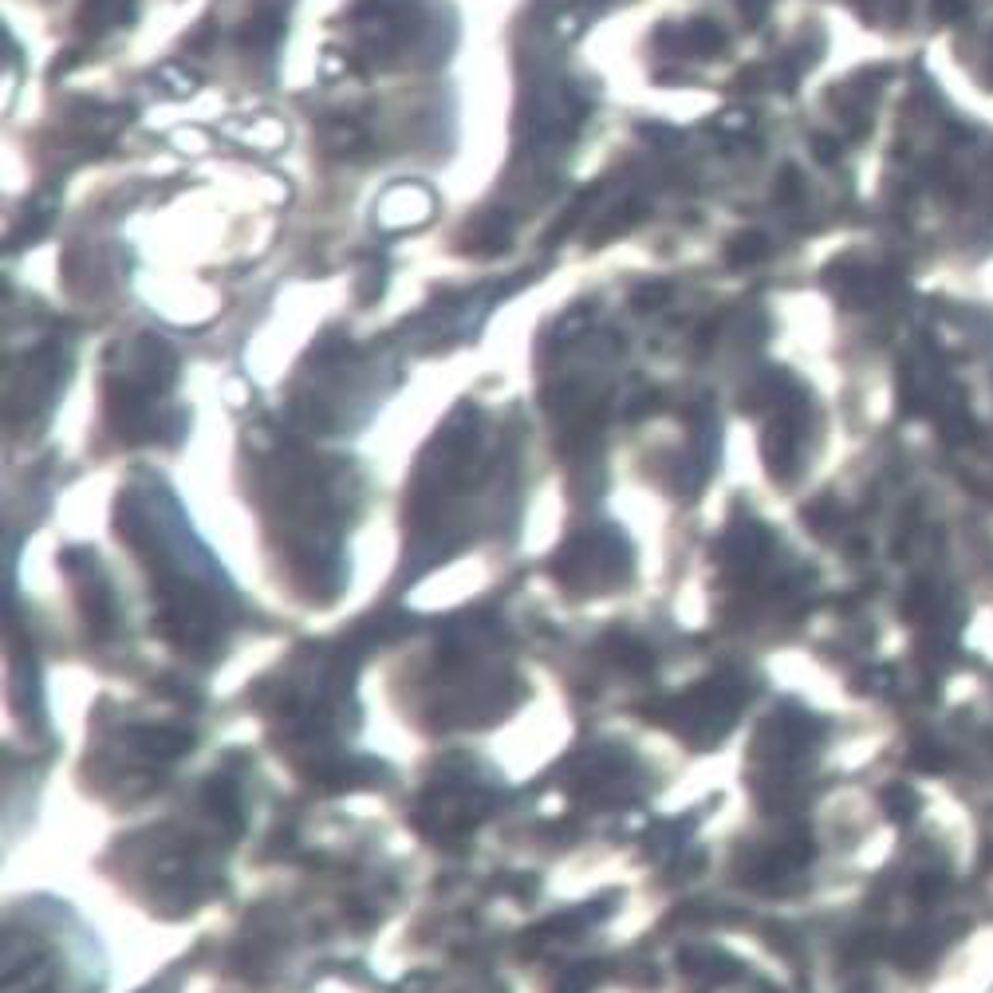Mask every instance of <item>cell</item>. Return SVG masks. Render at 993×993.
<instances>
[{
    "label": "cell",
    "instance_id": "obj_20",
    "mask_svg": "<svg viewBox=\"0 0 993 993\" xmlns=\"http://www.w3.org/2000/svg\"><path fill=\"white\" fill-rule=\"evenodd\" d=\"M209 40H213V20H201L198 28H194V36H190L186 44H190L194 52H205V48H209Z\"/></svg>",
    "mask_w": 993,
    "mask_h": 993
},
{
    "label": "cell",
    "instance_id": "obj_4",
    "mask_svg": "<svg viewBox=\"0 0 993 993\" xmlns=\"http://www.w3.org/2000/svg\"><path fill=\"white\" fill-rule=\"evenodd\" d=\"M56 190H44V194H36V198L24 205V213H20V229L12 233V249H20V245H32V241H40L44 233H48V225H52V213H56Z\"/></svg>",
    "mask_w": 993,
    "mask_h": 993
},
{
    "label": "cell",
    "instance_id": "obj_6",
    "mask_svg": "<svg viewBox=\"0 0 993 993\" xmlns=\"http://www.w3.org/2000/svg\"><path fill=\"white\" fill-rule=\"evenodd\" d=\"M647 213V201L643 198H627L623 205H615L607 217H599L596 233L588 237V245L599 249V245H607V241H615V237H623L631 225H639V217Z\"/></svg>",
    "mask_w": 993,
    "mask_h": 993
},
{
    "label": "cell",
    "instance_id": "obj_13",
    "mask_svg": "<svg viewBox=\"0 0 993 993\" xmlns=\"http://www.w3.org/2000/svg\"><path fill=\"white\" fill-rule=\"evenodd\" d=\"M87 16L107 28V24H127L134 16V0H87Z\"/></svg>",
    "mask_w": 993,
    "mask_h": 993
},
{
    "label": "cell",
    "instance_id": "obj_11",
    "mask_svg": "<svg viewBox=\"0 0 993 993\" xmlns=\"http://www.w3.org/2000/svg\"><path fill=\"white\" fill-rule=\"evenodd\" d=\"M592 194H596V186H588V190H580V198L572 201V205H568V209H564V213L556 217V225H552V229H548V237H544L548 245H560V241H564V237H568V233H572V229L580 225V217H584V209H588V201H592Z\"/></svg>",
    "mask_w": 993,
    "mask_h": 993
},
{
    "label": "cell",
    "instance_id": "obj_16",
    "mask_svg": "<svg viewBox=\"0 0 993 993\" xmlns=\"http://www.w3.org/2000/svg\"><path fill=\"white\" fill-rule=\"evenodd\" d=\"M800 170L796 166H785L781 174H777V201L781 205H793V201H800Z\"/></svg>",
    "mask_w": 993,
    "mask_h": 993
},
{
    "label": "cell",
    "instance_id": "obj_5",
    "mask_svg": "<svg viewBox=\"0 0 993 993\" xmlns=\"http://www.w3.org/2000/svg\"><path fill=\"white\" fill-rule=\"evenodd\" d=\"M469 241H473V249L481 253V257H497V253H505L509 249V241H513V229H509V217L505 213H481V217H473V225H469Z\"/></svg>",
    "mask_w": 993,
    "mask_h": 993
},
{
    "label": "cell",
    "instance_id": "obj_18",
    "mask_svg": "<svg viewBox=\"0 0 993 993\" xmlns=\"http://www.w3.org/2000/svg\"><path fill=\"white\" fill-rule=\"evenodd\" d=\"M584 328H588V308L580 304V308H572V312L560 320V328L556 331H560V335H580Z\"/></svg>",
    "mask_w": 993,
    "mask_h": 993
},
{
    "label": "cell",
    "instance_id": "obj_19",
    "mask_svg": "<svg viewBox=\"0 0 993 993\" xmlns=\"http://www.w3.org/2000/svg\"><path fill=\"white\" fill-rule=\"evenodd\" d=\"M769 4H773V0H737V8H741V16H745L749 24H761V16L769 12Z\"/></svg>",
    "mask_w": 993,
    "mask_h": 993
},
{
    "label": "cell",
    "instance_id": "obj_12",
    "mask_svg": "<svg viewBox=\"0 0 993 993\" xmlns=\"http://www.w3.org/2000/svg\"><path fill=\"white\" fill-rule=\"evenodd\" d=\"M753 127H757V119H753V111H749V107H726L722 115H714V119H710V131L726 134V138H745Z\"/></svg>",
    "mask_w": 993,
    "mask_h": 993
},
{
    "label": "cell",
    "instance_id": "obj_17",
    "mask_svg": "<svg viewBox=\"0 0 993 993\" xmlns=\"http://www.w3.org/2000/svg\"><path fill=\"white\" fill-rule=\"evenodd\" d=\"M812 154H816L820 162H828V166H832V162L840 158V142H836V138H828V134H816V138H812Z\"/></svg>",
    "mask_w": 993,
    "mask_h": 993
},
{
    "label": "cell",
    "instance_id": "obj_1",
    "mask_svg": "<svg viewBox=\"0 0 993 993\" xmlns=\"http://www.w3.org/2000/svg\"><path fill=\"white\" fill-rule=\"evenodd\" d=\"M655 48L666 52V56H718L726 48V32L714 20L662 24L655 32Z\"/></svg>",
    "mask_w": 993,
    "mask_h": 993
},
{
    "label": "cell",
    "instance_id": "obj_8",
    "mask_svg": "<svg viewBox=\"0 0 993 993\" xmlns=\"http://www.w3.org/2000/svg\"><path fill=\"white\" fill-rule=\"evenodd\" d=\"M769 253V241H765V233H757V229H745V233H737L733 241L726 245V265L729 268H749L757 265L761 257Z\"/></svg>",
    "mask_w": 993,
    "mask_h": 993
},
{
    "label": "cell",
    "instance_id": "obj_15",
    "mask_svg": "<svg viewBox=\"0 0 993 993\" xmlns=\"http://www.w3.org/2000/svg\"><path fill=\"white\" fill-rule=\"evenodd\" d=\"M635 134H639L643 142H651V146H678V142H682V131L670 127V123H639Z\"/></svg>",
    "mask_w": 993,
    "mask_h": 993
},
{
    "label": "cell",
    "instance_id": "obj_2",
    "mask_svg": "<svg viewBox=\"0 0 993 993\" xmlns=\"http://www.w3.org/2000/svg\"><path fill=\"white\" fill-rule=\"evenodd\" d=\"M434 213V198L422 190V186H395L383 205H379V221L398 233V229H410V225H422L426 217Z\"/></svg>",
    "mask_w": 993,
    "mask_h": 993
},
{
    "label": "cell",
    "instance_id": "obj_9",
    "mask_svg": "<svg viewBox=\"0 0 993 993\" xmlns=\"http://www.w3.org/2000/svg\"><path fill=\"white\" fill-rule=\"evenodd\" d=\"M670 296H674V288H670L666 280H643V284L631 288V308H635L639 316H651V312L666 308Z\"/></svg>",
    "mask_w": 993,
    "mask_h": 993
},
{
    "label": "cell",
    "instance_id": "obj_14",
    "mask_svg": "<svg viewBox=\"0 0 993 993\" xmlns=\"http://www.w3.org/2000/svg\"><path fill=\"white\" fill-rule=\"evenodd\" d=\"M383 280H387V265L375 261V257H367L363 261V276H359V300L363 304H375L383 296Z\"/></svg>",
    "mask_w": 993,
    "mask_h": 993
},
{
    "label": "cell",
    "instance_id": "obj_7",
    "mask_svg": "<svg viewBox=\"0 0 993 993\" xmlns=\"http://www.w3.org/2000/svg\"><path fill=\"white\" fill-rule=\"evenodd\" d=\"M237 36H241V44L253 48V52H272V48L280 44V36H284V20H280V12L261 8L257 16H249V20L241 24Z\"/></svg>",
    "mask_w": 993,
    "mask_h": 993
},
{
    "label": "cell",
    "instance_id": "obj_3",
    "mask_svg": "<svg viewBox=\"0 0 993 993\" xmlns=\"http://www.w3.org/2000/svg\"><path fill=\"white\" fill-rule=\"evenodd\" d=\"M320 146L335 158H351V154H367L371 138L355 119H328L320 123Z\"/></svg>",
    "mask_w": 993,
    "mask_h": 993
},
{
    "label": "cell",
    "instance_id": "obj_10",
    "mask_svg": "<svg viewBox=\"0 0 993 993\" xmlns=\"http://www.w3.org/2000/svg\"><path fill=\"white\" fill-rule=\"evenodd\" d=\"M154 79L166 87V95H174V99H186V95H194L198 91V75L190 71L186 64H162L154 71Z\"/></svg>",
    "mask_w": 993,
    "mask_h": 993
}]
</instances>
